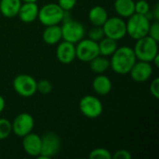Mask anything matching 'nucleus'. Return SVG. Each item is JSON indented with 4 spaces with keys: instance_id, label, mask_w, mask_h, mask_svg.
Listing matches in <instances>:
<instances>
[{
    "instance_id": "f257e3e1",
    "label": "nucleus",
    "mask_w": 159,
    "mask_h": 159,
    "mask_svg": "<svg viewBox=\"0 0 159 159\" xmlns=\"http://www.w3.org/2000/svg\"><path fill=\"white\" fill-rule=\"evenodd\" d=\"M137 58L135 56L132 48L123 46L117 48L116 50L112 54L110 59V68L117 75H128Z\"/></svg>"
},
{
    "instance_id": "f03ea898",
    "label": "nucleus",
    "mask_w": 159,
    "mask_h": 159,
    "mask_svg": "<svg viewBox=\"0 0 159 159\" xmlns=\"http://www.w3.org/2000/svg\"><path fill=\"white\" fill-rule=\"evenodd\" d=\"M132 48L138 61L152 62L153 59L158 54V42L146 35L136 40Z\"/></svg>"
},
{
    "instance_id": "7ed1b4c3",
    "label": "nucleus",
    "mask_w": 159,
    "mask_h": 159,
    "mask_svg": "<svg viewBox=\"0 0 159 159\" xmlns=\"http://www.w3.org/2000/svg\"><path fill=\"white\" fill-rule=\"evenodd\" d=\"M151 20L148 19L146 15L134 13L128 18L126 21L127 34H129L132 39L138 40L148 34Z\"/></svg>"
},
{
    "instance_id": "20e7f679",
    "label": "nucleus",
    "mask_w": 159,
    "mask_h": 159,
    "mask_svg": "<svg viewBox=\"0 0 159 159\" xmlns=\"http://www.w3.org/2000/svg\"><path fill=\"white\" fill-rule=\"evenodd\" d=\"M67 12L68 11H66L62 25L61 26L62 40L76 44L85 37L86 30L84 25L80 21L72 20L71 18H67Z\"/></svg>"
},
{
    "instance_id": "39448f33",
    "label": "nucleus",
    "mask_w": 159,
    "mask_h": 159,
    "mask_svg": "<svg viewBox=\"0 0 159 159\" xmlns=\"http://www.w3.org/2000/svg\"><path fill=\"white\" fill-rule=\"evenodd\" d=\"M66 11H64L58 4L48 3L39 8L37 19L45 25H56L63 21Z\"/></svg>"
},
{
    "instance_id": "423d86ee",
    "label": "nucleus",
    "mask_w": 159,
    "mask_h": 159,
    "mask_svg": "<svg viewBox=\"0 0 159 159\" xmlns=\"http://www.w3.org/2000/svg\"><path fill=\"white\" fill-rule=\"evenodd\" d=\"M61 143L59 136L54 132H47L41 136V153L38 158L50 159L61 151Z\"/></svg>"
},
{
    "instance_id": "0eeeda50",
    "label": "nucleus",
    "mask_w": 159,
    "mask_h": 159,
    "mask_svg": "<svg viewBox=\"0 0 159 159\" xmlns=\"http://www.w3.org/2000/svg\"><path fill=\"white\" fill-rule=\"evenodd\" d=\"M104 36L112 38L118 41L127 35V26L126 21L121 17H111L106 20V21L102 26Z\"/></svg>"
},
{
    "instance_id": "6e6552de",
    "label": "nucleus",
    "mask_w": 159,
    "mask_h": 159,
    "mask_svg": "<svg viewBox=\"0 0 159 159\" xmlns=\"http://www.w3.org/2000/svg\"><path fill=\"white\" fill-rule=\"evenodd\" d=\"M36 83L37 81L32 75L20 74L14 78L13 89L18 95L24 98H29L37 92Z\"/></svg>"
},
{
    "instance_id": "1a4fd4ad",
    "label": "nucleus",
    "mask_w": 159,
    "mask_h": 159,
    "mask_svg": "<svg viewBox=\"0 0 159 159\" xmlns=\"http://www.w3.org/2000/svg\"><path fill=\"white\" fill-rule=\"evenodd\" d=\"M98 55H100L98 42L84 37L75 44V57L79 61L89 62Z\"/></svg>"
},
{
    "instance_id": "9d476101",
    "label": "nucleus",
    "mask_w": 159,
    "mask_h": 159,
    "mask_svg": "<svg viewBox=\"0 0 159 159\" xmlns=\"http://www.w3.org/2000/svg\"><path fill=\"white\" fill-rule=\"evenodd\" d=\"M79 110L84 116L94 119L102 114L103 105L99 98L93 95H86L79 102Z\"/></svg>"
},
{
    "instance_id": "9b49d317",
    "label": "nucleus",
    "mask_w": 159,
    "mask_h": 159,
    "mask_svg": "<svg viewBox=\"0 0 159 159\" xmlns=\"http://www.w3.org/2000/svg\"><path fill=\"white\" fill-rule=\"evenodd\" d=\"M11 125L12 132L16 136L22 138L33 131L34 127V119L28 113H20L14 118Z\"/></svg>"
},
{
    "instance_id": "f8f14e48",
    "label": "nucleus",
    "mask_w": 159,
    "mask_h": 159,
    "mask_svg": "<svg viewBox=\"0 0 159 159\" xmlns=\"http://www.w3.org/2000/svg\"><path fill=\"white\" fill-rule=\"evenodd\" d=\"M153 72L154 67L151 62L137 60L129 74L130 75L132 80L138 83H143L150 79Z\"/></svg>"
},
{
    "instance_id": "ddd939ff",
    "label": "nucleus",
    "mask_w": 159,
    "mask_h": 159,
    "mask_svg": "<svg viewBox=\"0 0 159 159\" xmlns=\"http://www.w3.org/2000/svg\"><path fill=\"white\" fill-rule=\"evenodd\" d=\"M56 57L62 64H70L75 59V44L61 40L56 48Z\"/></svg>"
},
{
    "instance_id": "4468645a",
    "label": "nucleus",
    "mask_w": 159,
    "mask_h": 159,
    "mask_svg": "<svg viewBox=\"0 0 159 159\" xmlns=\"http://www.w3.org/2000/svg\"><path fill=\"white\" fill-rule=\"evenodd\" d=\"M22 148L24 152L33 157H38L41 153V137L33 131L22 137Z\"/></svg>"
},
{
    "instance_id": "2eb2a0df",
    "label": "nucleus",
    "mask_w": 159,
    "mask_h": 159,
    "mask_svg": "<svg viewBox=\"0 0 159 159\" xmlns=\"http://www.w3.org/2000/svg\"><path fill=\"white\" fill-rule=\"evenodd\" d=\"M39 7L36 2H23L20 7L18 17L24 23H31L37 20Z\"/></svg>"
},
{
    "instance_id": "dca6fc26",
    "label": "nucleus",
    "mask_w": 159,
    "mask_h": 159,
    "mask_svg": "<svg viewBox=\"0 0 159 159\" xmlns=\"http://www.w3.org/2000/svg\"><path fill=\"white\" fill-rule=\"evenodd\" d=\"M112 88L113 84L111 79L103 74L97 75L92 81V89L100 96H105L109 94L112 90Z\"/></svg>"
},
{
    "instance_id": "f3484780",
    "label": "nucleus",
    "mask_w": 159,
    "mask_h": 159,
    "mask_svg": "<svg viewBox=\"0 0 159 159\" xmlns=\"http://www.w3.org/2000/svg\"><path fill=\"white\" fill-rule=\"evenodd\" d=\"M43 41L50 46L57 45L62 40L61 35V28L60 24L56 25H49L46 26L44 32H43Z\"/></svg>"
},
{
    "instance_id": "a211bd4d",
    "label": "nucleus",
    "mask_w": 159,
    "mask_h": 159,
    "mask_svg": "<svg viewBox=\"0 0 159 159\" xmlns=\"http://www.w3.org/2000/svg\"><path fill=\"white\" fill-rule=\"evenodd\" d=\"M21 0H0V13L6 18H14L18 15Z\"/></svg>"
},
{
    "instance_id": "6ab92c4d",
    "label": "nucleus",
    "mask_w": 159,
    "mask_h": 159,
    "mask_svg": "<svg viewBox=\"0 0 159 159\" xmlns=\"http://www.w3.org/2000/svg\"><path fill=\"white\" fill-rule=\"evenodd\" d=\"M114 7L116 14L121 18H129L135 13L134 0H116Z\"/></svg>"
},
{
    "instance_id": "aec40b11",
    "label": "nucleus",
    "mask_w": 159,
    "mask_h": 159,
    "mask_svg": "<svg viewBox=\"0 0 159 159\" xmlns=\"http://www.w3.org/2000/svg\"><path fill=\"white\" fill-rule=\"evenodd\" d=\"M107 19V10L102 6H95L89 11V20L93 26H102Z\"/></svg>"
},
{
    "instance_id": "412c9836",
    "label": "nucleus",
    "mask_w": 159,
    "mask_h": 159,
    "mask_svg": "<svg viewBox=\"0 0 159 159\" xmlns=\"http://www.w3.org/2000/svg\"><path fill=\"white\" fill-rule=\"evenodd\" d=\"M89 63L90 70L97 75L103 74L110 68V59L102 55L96 56Z\"/></svg>"
},
{
    "instance_id": "4be33fe9",
    "label": "nucleus",
    "mask_w": 159,
    "mask_h": 159,
    "mask_svg": "<svg viewBox=\"0 0 159 159\" xmlns=\"http://www.w3.org/2000/svg\"><path fill=\"white\" fill-rule=\"evenodd\" d=\"M99 45V51L100 55L105 56V57H111L112 54L118 48L117 41L104 36L102 40L98 42Z\"/></svg>"
},
{
    "instance_id": "5701e85b",
    "label": "nucleus",
    "mask_w": 159,
    "mask_h": 159,
    "mask_svg": "<svg viewBox=\"0 0 159 159\" xmlns=\"http://www.w3.org/2000/svg\"><path fill=\"white\" fill-rule=\"evenodd\" d=\"M12 133L11 122L7 118H0V141L6 140Z\"/></svg>"
},
{
    "instance_id": "b1692460",
    "label": "nucleus",
    "mask_w": 159,
    "mask_h": 159,
    "mask_svg": "<svg viewBox=\"0 0 159 159\" xmlns=\"http://www.w3.org/2000/svg\"><path fill=\"white\" fill-rule=\"evenodd\" d=\"M89 159H112V154L109 150L99 147L96 149H93L89 155Z\"/></svg>"
},
{
    "instance_id": "393cba45",
    "label": "nucleus",
    "mask_w": 159,
    "mask_h": 159,
    "mask_svg": "<svg viewBox=\"0 0 159 159\" xmlns=\"http://www.w3.org/2000/svg\"><path fill=\"white\" fill-rule=\"evenodd\" d=\"M36 89L41 94L47 95L52 91L53 86H52V83L50 81L47 80V79H43V80H40L36 83Z\"/></svg>"
},
{
    "instance_id": "a878e982",
    "label": "nucleus",
    "mask_w": 159,
    "mask_h": 159,
    "mask_svg": "<svg viewBox=\"0 0 159 159\" xmlns=\"http://www.w3.org/2000/svg\"><path fill=\"white\" fill-rule=\"evenodd\" d=\"M88 35H89V39L96 41V42H99L100 40H102L104 37V33H103L102 27V26H93L89 31Z\"/></svg>"
},
{
    "instance_id": "bb28decb",
    "label": "nucleus",
    "mask_w": 159,
    "mask_h": 159,
    "mask_svg": "<svg viewBox=\"0 0 159 159\" xmlns=\"http://www.w3.org/2000/svg\"><path fill=\"white\" fill-rule=\"evenodd\" d=\"M150 11V5L146 0H138L135 2V13L146 15Z\"/></svg>"
},
{
    "instance_id": "cd10ccee",
    "label": "nucleus",
    "mask_w": 159,
    "mask_h": 159,
    "mask_svg": "<svg viewBox=\"0 0 159 159\" xmlns=\"http://www.w3.org/2000/svg\"><path fill=\"white\" fill-rule=\"evenodd\" d=\"M150 37L153 39L157 40V42L159 41V21L158 20H154L150 23L148 34Z\"/></svg>"
},
{
    "instance_id": "c85d7f7f",
    "label": "nucleus",
    "mask_w": 159,
    "mask_h": 159,
    "mask_svg": "<svg viewBox=\"0 0 159 159\" xmlns=\"http://www.w3.org/2000/svg\"><path fill=\"white\" fill-rule=\"evenodd\" d=\"M77 3V0H58V5L64 10L70 11L72 10Z\"/></svg>"
},
{
    "instance_id": "c756f323",
    "label": "nucleus",
    "mask_w": 159,
    "mask_h": 159,
    "mask_svg": "<svg viewBox=\"0 0 159 159\" xmlns=\"http://www.w3.org/2000/svg\"><path fill=\"white\" fill-rule=\"evenodd\" d=\"M112 158L114 159H131L132 155L129 150L126 149H119L112 155Z\"/></svg>"
},
{
    "instance_id": "7c9ffc66",
    "label": "nucleus",
    "mask_w": 159,
    "mask_h": 159,
    "mask_svg": "<svg viewBox=\"0 0 159 159\" xmlns=\"http://www.w3.org/2000/svg\"><path fill=\"white\" fill-rule=\"evenodd\" d=\"M150 93L155 99L159 98V77H156L150 84Z\"/></svg>"
},
{
    "instance_id": "2f4dec72",
    "label": "nucleus",
    "mask_w": 159,
    "mask_h": 159,
    "mask_svg": "<svg viewBox=\"0 0 159 159\" xmlns=\"http://www.w3.org/2000/svg\"><path fill=\"white\" fill-rule=\"evenodd\" d=\"M151 14H152V18H153L155 20H159V6H158V4H157V5L155 6V7L153 8V10H152Z\"/></svg>"
},
{
    "instance_id": "473e14b6",
    "label": "nucleus",
    "mask_w": 159,
    "mask_h": 159,
    "mask_svg": "<svg viewBox=\"0 0 159 159\" xmlns=\"http://www.w3.org/2000/svg\"><path fill=\"white\" fill-rule=\"evenodd\" d=\"M6 107V101L4 99V97L2 95H0V114L4 111Z\"/></svg>"
},
{
    "instance_id": "72a5a7b5",
    "label": "nucleus",
    "mask_w": 159,
    "mask_h": 159,
    "mask_svg": "<svg viewBox=\"0 0 159 159\" xmlns=\"http://www.w3.org/2000/svg\"><path fill=\"white\" fill-rule=\"evenodd\" d=\"M152 63H154V64H155V66H156L157 68L159 67V54H157V55L153 59Z\"/></svg>"
},
{
    "instance_id": "f704fd0d",
    "label": "nucleus",
    "mask_w": 159,
    "mask_h": 159,
    "mask_svg": "<svg viewBox=\"0 0 159 159\" xmlns=\"http://www.w3.org/2000/svg\"><path fill=\"white\" fill-rule=\"evenodd\" d=\"M22 2H37L38 0H21Z\"/></svg>"
}]
</instances>
